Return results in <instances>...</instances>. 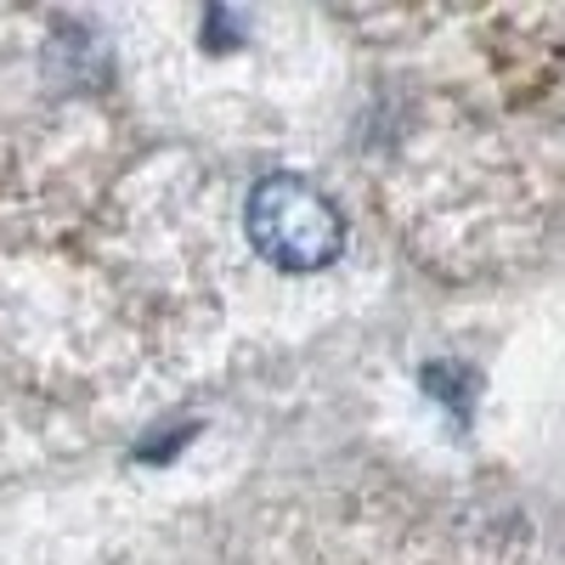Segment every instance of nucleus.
I'll list each match as a JSON object with an SVG mask.
<instances>
[{
	"instance_id": "obj_1",
	"label": "nucleus",
	"mask_w": 565,
	"mask_h": 565,
	"mask_svg": "<svg viewBox=\"0 0 565 565\" xmlns=\"http://www.w3.org/2000/svg\"><path fill=\"white\" fill-rule=\"evenodd\" d=\"M244 226H249L255 255L271 260L277 271H322L345 249V221L334 199L317 193L300 175L255 181V193L244 204Z\"/></svg>"
}]
</instances>
